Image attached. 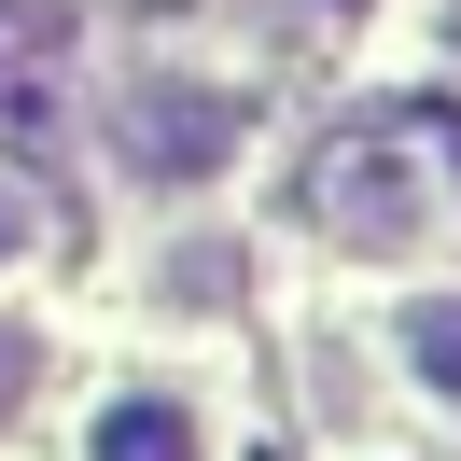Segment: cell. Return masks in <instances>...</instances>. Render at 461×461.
<instances>
[{
  "label": "cell",
  "instance_id": "1",
  "mask_svg": "<svg viewBox=\"0 0 461 461\" xmlns=\"http://www.w3.org/2000/svg\"><path fill=\"white\" fill-rule=\"evenodd\" d=\"M126 154H140L154 182H210V168L238 154V98H224V85H140Z\"/></svg>",
  "mask_w": 461,
  "mask_h": 461
},
{
  "label": "cell",
  "instance_id": "2",
  "mask_svg": "<svg viewBox=\"0 0 461 461\" xmlns=\"http://www.w3.org/2000/svg\"><path fill=\"white\" fill-rule=\"evenodd\" d=\"M336 238L349 252H405V238H433V196L405 154H349L336 168Z\"/></svg>",
  "mask_w": 461,
  "mask_h": 461
},
{
  "label": "cell",
  "instance_id": "3",
  "mask_svg": "<svg viewBox=\"0 0 461 461\" xmlns=\"http://www.w3.org/2000/svg\"><path fill=\"white\" fill-rule=\"evenodd\" d=\"M98 461H196V405H168V392H126L113 420H98Z\"/></svg>",
  "mask_w": 461,
  "mask_h": 461
},
{
  "label": "cell",
  "instance_id": "4",
  "mask_svg": "<svg viewBox=\"0 0 461 461\" xmlns=\"http://www.w3.org/2000/svg\"><path fill=\"white\" fill-rule=\"evenodd\" d=\"M405 377L461 405V294H420V308H405Z\"/></svg>",
  "mask_w": 461,
  "mask_h": 461
},
{
  "label": "cell",
  "instance_id": "5",
  "mask_svg": "<svg viewBox=\"0 0 461 461\" xmlns=\"http://www.w3.org/2000/svg\"><path fill=\"white\" fill-rule=\"evenodd\" d=\"M29 392V336H14V321H0V405Z\"/></svg>",
  "mask_w": 461,
  "mask_h": 461
},
{
  "label": "cell",
  "instance_id": "6",
  "mask_svg": "<svg viewBox=\"0 0 461 461\" xmlns=\"http://www.w3.org/2000/svg\"><path fill=\"white\" fill-rule=\"evenodd\" d=\"M14 238H29V196H14V182H0V252H14Z\"/></svg>",
  "mask_w": 461,
  "mask_h": 461
}]
</instances>
